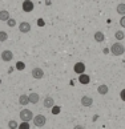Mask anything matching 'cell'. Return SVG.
Returning a JSON list of instances; mask_svg holds the SVG:
<instances>
[{
	"label": "cell",
	"mask_w": 125,
	"mask_h": 129,
	"mask_svg": "<svg viewBox=\"0 0 125 129\" xmlns=\"http://www.w3.org/2000/svg\"><path fill=\"white\" fill-rule=\"evenodd\" d=\"M120 97H121L122 101H125V89H122L121 92H120Z\"/></svg>",
	"instance_id": "4316f807"
},
{
	"label": "cell",
	"mask_w": 125,
	"mask_h": 129,
	"mask_svg": "<svg viewBox=\"0 0 125 129\" xmlns=\"http://www.w3.org/2000/svg\"><path fill=\"white\" fill-rule=\"evenodd\" d=\"M31 29H32V25L28 21H21L20 25H19V31L21 33H28V32H31Z\"/></svg>",
	"instance_id": "5b68a950"
},
{
	"label": "cell",
	"mask_w": 125,
	"mask_h": 129,
	"mask_svg": "<svg viewBox=\"0 0 125 129\" xmlns=\"http://www.w3.org/2000/svg\"><path fill=\"white\" fill-rule=\"evenodd\" d=\"M120 25H121L122 28H125V15H122L121 19H120Z\"/></svg>",
	"instance_id": "d4e9b609"
},
{
	"label": "cell",
	"mask_w": 125,
	"mask_h": 129,
	"mask_svg": "<svg viewBox=\"0 0 125 129\" xmlns=\"http://www.w3.org/2000/svg\"><path fill=\"white\" fill-rule=\"evenodd\" d=\"M0 84H2V80H0Z\"/></svg>",
	"instance_id": "1f68e13d"
},
{
	"label": "cell",
	"mask_w": 125,
	"mask_h": 129,
	"mask_svg": "<svg viewBox=\"0 0 125 129\" xmlns=\"http://www.w3.org/2000/svg\"><path fill=\"white\" fill-rule=\"evenodd\" d=\"M37 25H39V27H44L45 25V21L43 20V19H37Z\"/></svg>",
	"instance_id": "484cf974"
},
{
	"label": "cell",
	"mask_w": 125,
	"mask_h": 129,
	"mask_svg": "<svg viewBox=\"0 0 125 129\" xmlns=\"http://www.w3.org/2000/svg\"><path fill=\"white\" fill-rule=\"evenodd\" d=\"M39 100H40V96H39L37 93L32 92V93L29 94V103H31V104H37V103H39Z\"/></svg>",
	"instance_id": "9a60e30c"
},
{
	"label": "cell",
	"mask_w": 125,
	"mask_h": 129,
	"mask_svg": "<svg viewBox=\"0 0 125 129\" xmlns=\"http://www.w3.org/2000/svg\"><path fill=\"white\" fill-rule=\"evenodd\" d=\"M20 118L23 121H31V120H33L32 111H29V109H23V111H20Z\"/></svg>",
	"instance_id": "3957f363"
},
{
	"label": "cell",
	"mask_w": 125,
	"mask_h": 129,
	"mask_svg": "<svg viewBox=\"0 0 125 129\" xmlns=\"http://www.w3.org/2000/svg\"><path fill=\"white\" fill-rule=\"evenodd\" d=\"M45 4L47 6H51V0H45Z\"/></svg>",
	"instance_id": "f1b7e54d"
},
{
	"label": "cell",
	"mask_w": 125,
	"mask_h": 129,
	"mask_svg": "<svg viewBox=\"0 0 125 129\" xmlns=\"http://www.w3.org/2000/svg\"><path fill=\"white\" fill-rule=\"evenodd\" d=\"M8 39V35H7V32H4V31H0V43L2 41H7Z\"/></svg>",
	"instance_id": "7402d4cb"
},
{
	"label": "cell",
	"mask_w": 125,
	"mask_h": 129,
	"mask_svg": "<svg viewBox=\"0 0 125 129\" xmlns=\"http://www.w3.org/2000/svg\"><path fill=\"white\" fill-rule=\"evenodd\" d=\"M31 125H29V121H23L20 125H19V129H29Z\"/></svg>",
	"instance_id": "44dd1931"
},
{
	"label": "cell",
	"mask_w": 125,
	"mask_h": 129,
	"mask_svg": "<svg viewBox=\"0 0 125 129\" xmlns=\"http://www.w3.org/2000/svg\"><path fill=\"white\" fill-rule=\"evenodd\" d=\"M60 111H61L60 107H56V105H53V107H52V113H53V114H59Z\"/></svg>",
	"instance_id": "cb8c5ba5"
},
{
	"label": "cell",
	"mask_w": 125,
	"mask_h": 129,
	"mask_svg": "<svg viewBox=\"0 0 125 129\" xmlns=\"http://www.w3.org/2000/svg\"><path fill=\"white\" fill-rule=\"evenodd\" d=\"M19 104L20 105H28L29 104V96H28V94H21V96L19 97Z\"/></svg>",
	"instance_id": "5bb4252c"
},
{
	"label": "cell",
	"mask_w": 125,
	"mask_h": 129,
	"mask_svg": "<svg viewBox=\"0 0 125 129\" xmlns=\"http://www.w3.org/2000/svg\"><path fill=\"white\" fill-rule=\"evenodd\" d=\"M15 68L17 71H24V69H25V63H23V61H17Z\"/></svg>",
	"instance_id": "d6986e66"
},
{
	"label": "cell",
	"mask_w": 125,
	"mask_h": 129,
	"mask_svg": "<svg viewBox=\"0 0 125 129\" xmlns=\"http://www.w3.org/2000/svg\"><path fill=\"white\" fill-rule=\"evenodd\" d=\"M12 72H13V68H12V67H11V68L8 69V73H12Z\"/></svg>",
	"instance_id": "f546056e"
},
{
	"label": "cell",
	"mask_w": 125,
	"mask_h": 129,
	"mask_svg": "<svg viewBox=\"0 0 125 129\" xmlns=\"http://www.w3.org/2000/svg\"><path fill=\"white\" fill-rule=\"evenodd\" d=\"M97 92H99V94H107L108 92H109V88H108V85L107 84H101V85H99V88H97Z\"/></svg>",
	"instance_id": "4fadbf2b"
},
{
	"label": "cell",
	"mask_w": 125,
	"mask_h": 129,
	"mask_svg": "<svg viewBox=\"0 0 125 129\" xmlns=\"http://www.w3.org/2000/svg\"><path fill=\"white\" fill-rule=\"evenodd\" d=\"M13 59V53L9 49H6L4 52H2V60L3 61H7V63H9Z\"/></svg>",
	"instance_id": "ba28073f"
},
{
	"label": "cell",
	"mask_w": 125,
	"mask_h": 129,
	"mask_svg": "<svg viewBox=\"0 0 125 129\" xmlns=\"http://www.w3.org/2000/svg\"><path fill=\"white\" fill-rule=\"evenodd\" d=\"M114 37H116V40H122L125 37V33L122 31H116V33H114Z\"/></svg>",
	"instance_id": "ac0fdd59"
},
{
	"label": "cell",
	"mask_w": 125,
	"mask_h": 129,
	"mask_svg": "<svg viewBox=\"0 0 125 129\" xmlns=\"http://www.w3.org/2000/svg\"><path fill=\"white\" fill-rule=\"evenodd\" d=\"M125 52V47L121 44V43H114V44L110 47V53L114 56H121Z\"/></svg>",
	"instance_id": "6da1fadb"
},
{
	"label": "cell",
	"mask_w": 125,
	"mask_h": 129,
	"mask_svg": "<svg viewBox=\"0 0 125 129\" xmlns=\"http://www.w3.org/2000/svg\"><path fill=\"white\" fill-rule=\"evenodd\" d=\"M116 11H117V13H120V15H125V3H120L118 6H117V8H116Z\"/></svg>",
	"instance_id": "e0dca14e"
},
{
	"label": "cell",
	"mask_w": 125,
	"mask_h": 129,
	"mask_svg": "<svg viewBox=\"0 0 125 129\" xmlns=\"http://www.w3.org/2000/svg\"><path fill=\"white\" fill-rule=\"evenodd\" d=\"M79 83L80 84H83V85H88L90 83V77L88 75H86L85 72L84 73H80L79 75Z\"/></svg>",
	"instance_id": "9c48e42d"
},
{
	"label": "cell",
	"mask_w": 125,
	"mask_h": 129,
	"mask_svg": "<svg viewBox=\"0 0 125 129\" xmlns=\"http://www.w3.org/2000/svg\"><path fill=\"white\" fill-rule=\"evenodd\" d=\"M35 6H33V2L32 0H24L23 2V11L24 12H32Z\"/></svg>",
	"instance_id": "8992f818"
},
{
	"label": "cell",
	"mask_w": 125,
	"mask_h": 129,
	"mask_svg": "<svg viewBox=\"0 0 125 129\" xmlns=\"http://www.w3.org/2000/svg\"><path fill=\"white\" fill-rule=\"evenodd\" d=\"M8 19H9V12L7 11V9H2V11H0V20L7 21Z\"/></svg>",
	"instance_id": "2e32d148"
},
{
	"label": "cell",
	"mask_w": 125,
	"mask_h": 129,
	"mask_svg": "<svg viewBox=\"0 0 125 129\" xmlns=\"http://www.w3.org/2000/svg\"><path fill=\"white\" fill-rule=\"evenodd\" d=\"M31 76L36 80H40V79L44 77V71H43L41 68H33L32 72H31Z\"/></svg>",
	"instance_id": "277c9868"
},
{
	"label": "cell",
	"mask_w": 125,
	"mask_h": 129,
	"mask_svg": "<svg viewBox=\"0 0 125 129\" xmlns=\"http://www.w3.org/2000/svg\"><path fill=\"white\" fill-rule=\"evenodd\" d=\"M43 105H44L45 108H52V107L55 105L53 97H52V96H47V97L44 99V101H43Z\"/></svg>",
	"instance_id": "8fae6325"
},
{
	"label": "cell",
	"mask_w": 125,
	"mask_h": 129,
	"mask_svg": "<svg viewBox=\"0 0 125 129\" xmlns=\"http://www.w3.org/2000/svg\"><path fill=\"white\" fill-rule=\"evenodd\" d=\"M75 128H76V129H83L84 126H81V125H77V126H75Z\"/></svg>",
	"instance_id": "4dcf8cb0"
},
{
	"label": "cell",
	"mask_w": 125,
	"mask_h": 129,
	"mask_svg": "<svg viewBox=\"0 0 125 129\" xmlns=\"http://www.w3.org/2000/svg\"><path fill=\"white\" fill-rule=\"evenodd\" d=\"M103 53H104V55L110 53V48H109V49H108V48H104V49H103Z\"/></svg>",
	"instance_id": "83f0119b"
},
{
	"label": "cell",
	"mask_w": 125,
	"mask_h": 129,
	"mask_svg": "<svg viewBox=\"0 0 125 129\" xmlns=\"http://www.w3.org/2000/svg\"><path fill=\"white\" fill-rule=\"evenodd\" d=\"M47 122V118L44 114H36V116H33V124H35L36 128H43Z\"/></svg>",
	"instance_id": "7a4b0ae2"
},
{
	"label": "cell",
	"mask_w": 125,
	"mask_h": 129,
	"mask_svg": "<svg viewBox=\"0 0 125 129\" xmlns=\"http://www.w3.org/2000/svg\"><path fill=\"white\" fill-rule=\"evenodd\" d=\"M7 24H8L9 28H13V27H16V20H15V19H11V17H9L8 20H7Z\"/></svg>",
	"instance_id": "603a6c76"
},
{
	"label": "cell",
	"mask_w": 125,
	"mask_h": 129,
	"mask_svg": "<svg viewBox=\"0 0 125 129\" xmlns=\"http://www.w3.org/2000/svg\"><path fill=\"white\" fill-rule=\"evenodd\" d=\"M80 101H81V105H84V107H92L93 105V99L89 96H83Z\"/></svg>",
	"instance_id": "30bf717a"
},
{
	"label": "cell",
	"mask_w": 125,
	"mask_h": 129,
	"mask_svg": "<svg viewBox=\"0 0 125 129\" xmlns=\"http://www.w3.org/2000/svg\"><path fill=\"white\" fill-rule=\"evenodd\" d=\"M85 64L84 63H76L75 65H73V71H75V73H77V75H80V73H84L85 72Z\"/></svg>",
	"instance_id": "52a82bcc"
},
{
	"label": "cell",
	"mask_w": 125,
	"mask_h": 129,
	"mask_svg": "<svg viewBox=\"0 0 125 129\" xmlns=\"http://www.w3.org/2000/svg\"><path fill=\"white\" fill-rule=\"evenodd\" d=\"M93 37H95V41H97V43H103V41L105 40V35H104V33H103L101 31L95 32Z\"/></svg>",
	"instance_id": "7c38bea8"
},
{
	"label": "cell",
	"mask_w": 125,
	"mask_h": 129,
	"mask_svg": "<svg viewBox=\"0 0 125 129\" xmlns=\"http://www.w3.org/2000/svg\"><path fill=\"white\" fill-rule=\"evenodd\" d=\"M8 128H9V129H17V128H19V124H17L15 120H11V121L8 122Z\"/></svg>",
	"instance_id": "ffe728a7"
}]
</instances>
